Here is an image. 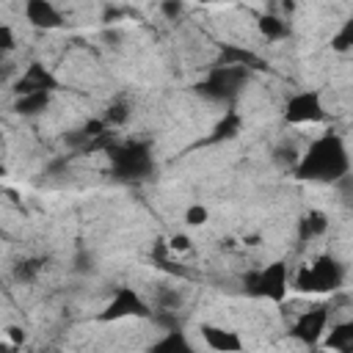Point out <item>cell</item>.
Here are the masks:
<instances>
[{"mask_svg":"<svg viewBox=\"0 0 353 353\" xmlns=\"http://www.w3.org/2000/svg\"><path fill=\"white\" fill-rule=\"evenodd\" d=\"M284 119L290 124H317L325 119V105L320 91H298L284 105Z\"/></svg>","mask_w":353,"mask_h":353,"instance_id":"obj_6","label":"cell"},{"mask_svg":"<svg viewBox=\"0 0 353 353\" xmlns=\"http://www.w3.org/2000/svg\"><path fill=\"white\" fill-rule=\"evenodd\" d=\"M245 74H248L245 66H221L218 63L207 74V80L199 85V91L207 94V97H212V99H229V97H234L243 88Z\"/></svg>","mask_w":353,"mask_h":353,"instance_id":"obj_5","label":"cell"},{"mask_svg":"<svg viewBox=\"0 0 353 353\" xmlns=\"http://www.w3.org/2000/svg\"><path fill=\"white\" fill-rule=\"evenodd\" d=\"M199 3H229V0H199Z\"/></svg>","mask_w":353,"mask_h":353,"instance_id":"obj_24","label":"cell"},{"mask_svg":"<svg viewBox=\"0 0 353 353\" xmlns=\"http://www.w3.org/2000/svg\"><path fill=\"white\" fill-rule=\"evenodd\" d=\"M248 284V292L251 295H259V298H270V301H281L290 290V273H287V265L284 262H270L254 273H248L245 279Z\"/></svg>","mask_w":353,"mask_h":353,"instance_id":"obj_3","label":"cell"},{"mask_svg":"<svg viewBox=\"0 0 353 353\" xmlns=\"http://www.w3.org/2000/svg\"><path fill=\"white\" fill-rule=\"evenodd\" d=\"M163 14H165L168 19H176V17L182 14V0H165V3H163Z\"/></svg>","mask_w":353,"mask_h":353,"instance_id":"obj_22","label":"cell"},{"mask_svg":"<svg viewBox=\"0 0 353 353\" xmlns=\"http://www.w3.org/2000/svg\"><path fill=\"white\" fill-rule=\"evenodd\" d=\"M325 347H331V350H339V353H347V350H353V325L350 323H342V325H334L331 331L325 328Z\"/></svg>","mask_w":353,"mask_h":353,"instance_id":"obj_13","label":"cell"},{"mask_svg":"<svg viewBox=\"0 0 353 353\" xmlns=\"http://www.w3.org/2000/svg\"><path fill=\"white\" fill-rule=\"evenodd\" d=\"M259 33H262L265 39H281V36H287V22H281L279 17L265 14V17L259 19Z\"/></svg>","mask_w":353,"mask_h":353,"instance_id":"obj_15","label":"cell"},{"mask_svg":"<svg viewBox=\"0 0 353 353\" xmlns=\"http://www.w3.org/2000/svg\"><path fill=\"white\" fill-rule=\"evenodd\" d=\"M3 171H6V165H3V160H0V176H3Z\"/></svg>","mask_w":353,"mask_h":353,"instance_id":"obj_25","label":"cell"},{"mask_svg":"<svg viewBox=\"0 0 353 353\" xmlns=\"http://www.w3.org/2000/svg\"><path fill=\"white\" fill-rule=\"evenodd\" d=\"M168 245H171V251H188V248H190V237H185V234H174Z\"/></svg>","mask_w":353,"mask_h":353,"instance_id":"obj_23","label":"cell"},{"mask_svg":"<svg viewBox=\"0 0 353 353\" xmlns=\"http://www.w3.org/2000/svg\"><path fill=\"white\" fill-rule=\"evenodd\" d=\"M39 270H41V265H39V262H33V259L19 262V265L14 268V279H17V281H33Z\"/></svg>","mask_w":353,"mask_h":353,"instance_id":"obj_18","label":"cell"},{"mask_svg":"<svg viewBox=\"0 0 353 353\" xmlns=\"http://www.w3.org/2000/svg\"><path fill=\"white\" fill-rule=\"evenodd\" d=\"M55 85L52 74L44 72L41 63H33L22 72V77L17 80V94H33V91H50Z\"/></svg>","mask_w":353,"mask_h":353,"instance_id":"obj_10","label":"cell"},{"mask_svg":"<svg viewBox=\"0 0 353 353\" xmlns=\"http://www.w3.org/2000/svg\"><path fill=\"white\" fill-rule=\"evenodd\" d=\"M350 171L347 149L339 135H320L309 143V149L298 157L295 174L309 182H336L345 179Z\"/></svg>","mask_w":353,"mask_h":353,"instance_id":"obj_1","label":"cell"},{"mask_svg":"<svg viewBox=\"0 0 353 353\" xmlns=\"http://www.w3.org/2000/svg\"><path fill=\"white\" fill-rule=\"evenodd\" d=\"M201 334H204L207 347H212V350H240V347H243V339H240L234 331H223V328H215V325H204Z\"/></svg>","mask_w":353,"mask_h":353,"instance_id":"obj_11","label":"cell"},{"mask_svg":"<svg viewBox=\"0 0 353 353\" xmlns=\"http://www.w3.org/2000/svg\"><path fill=\"white\" fill-rule=\"evenodd\" d=\"M47 105H50V91H33V94H19L14 108L22 116H39Z\"/></svg>","mask_w":353,"mask_h":353,"instance_id":"obj_12","label":"cell"},{"mask_svg":"<svg viewBox=\"0 0 353 353\" xmlns=\"http://www.w3.org/2000/svg\"><path fill=\"white\" fill-rule=\"evenodd\" d=\"M113 174L121 179H138L152 168V154L143 143H121L110 149Z\"/></svg>","mask_w":353,"mask_h":353,"instance_id":"obj_4","label":"cell"},{"mask_svg":"<svg viewBox=\"0 0 353 353\" xmlns=\"http://www.w3.org/2000/svg\"><path fill=\"white\" fill-rule=\"evenodd\" d=\"M325 229H328L325 215H323V212H309V215H303L301 223H298V237L306 243V240H314L317 234H323Z\"/></svg>","mask_w":353,"mask_h":353,"instance_id":"obj_14","label":"cell"},{"mask_svg":"<svg viewBox=\"0 0 353 353\" xmlns=\"http://www.w3.org/2000/svg\"><path fill=\"white\" fill-rule=\"evenodd\" d=\"M185 223L188 226H204L207 223V218H210V212H207V207L204 204H190L188 210H185Z\"/></svg>","mask_w":353,"mask_h":353,"instance_id":"obj_16","label":"cell"},{"mask_svg":"<svg viewBox=\"0 0 353 353\" xmlns=\"http://www.w3.org/2000/svg\"><path fill=\"white\" fill-rule=\"evenodd\" d=\"M350 36H353V25H350V22H345L342 33L334 39V47H336V50H347V47H350Z\"/></svg>","mask_w":353,"mask_h":353,"instance_id":"obj_21","label":"cell"},{"mask_svg":"<svg viewBox=\"0 0 353 353\" xmlns=\"http://www.w3.org/2000/svg\"><path fill=\"white\" fill-rule=\"evenodd\" d=\"M237 124H240L237 116H226V119L215 127V138H229V135H234V132H237Z\"/></svg>","mask_w":353,"mask_h":353,"instance_id":"obj_19","label":"cell"},{"mask_svg":"<svg viewBox=\"0 0 353 353\" xmlns=\"http://www.w3.org/2000/svg\"><path fill=\"white\" fill-rule=\"evenodd\" d=\"M25 17H28L30 25L44 28V30H55V28L63 25L61 11H58L50 0H28V3H25Z\"/></svg>","mask_w":353,"mask_h":353,"instance_id":"obj_9","label":"cell"},{"mask_svg":"<svg viewBox=\"0 0 353 353\" xmlns=\"http://www.w3.org/2000/svg\"><path fill=\"white\" fill-rule=\"evenodd\" d=\"M149 314V309H146V303L130 290V287H121V290H116L113 292V298H110V303H108V309L102 312V320H121V317H146Z\"/></svg>","mask_w":353,"mask_h":353,"instance_id":"obj_8","label":"cell"},{"mask_svg":"<svg viewBox=\"0 0 353 353\" xmlns=\"http://www.w3.org/2000/svg\"><path fill=\"white\" fill-rule=\"evenodd\" d=\"M17 47V39H14V30L8 25H0V55L3 52H11Z\"/></svg>","mask_w":353,"mask_h":353,"instance_id":"obj_20","label":"cell"},{"mask_svg":"<svg viewBox=\"0 0 353 353\" xmlns=\"http://www.w3.org/2000/svg\"><path fill=\"white\" fill-rule=\"evenodd\" d=\"M127 116H130V110H127V105L124 102H116V105H110L108 108V113H105V124L108 127H113V124H124L127 121Z\"/></svg>","mask_w":353,"mask_h":353,"instance_id":"obj_17","label":"cell"},{"mask_svg":"<svg viewBox=\"0 0 353 353\" xmlns=\"http://www.w3.org/2000/svg\"><path fill=\"white\" fill-rule=\"evenodd\" d=\"M325 328H328V309H325V306H312V309H306V312L295 320L292 334H295L303 345H317L320 336L325 334Z\"/></svg>","mask_w":353,"mask_h":353,"instance_id":"obj_7","label":"cell"},{"mask_svg":"<svg viewBox=\"0 0 353 353\" xmlns=\"http://www.w3.org/2000/svg\"><path fill=\"white\" fill-rule=\"evenodd\" d=\"M342 276L345 270L334 256H320L295 273L292 287L298 292H334L342 284Z\"/></svg>","mask_w":353,"mask_h":353,"instance_id":"obj_2","label":"cell"}]
</instances>
